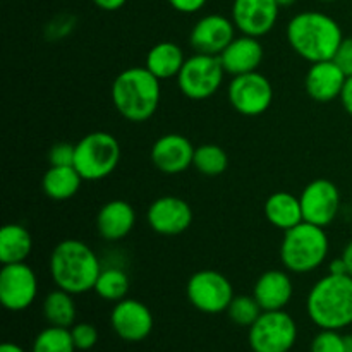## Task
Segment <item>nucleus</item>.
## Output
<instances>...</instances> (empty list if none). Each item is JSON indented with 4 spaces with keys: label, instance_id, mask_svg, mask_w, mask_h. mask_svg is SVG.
<instances>
[{
    "label": "nucleus",
    "instance_id": "nucleus-1",
    "mask_svg": "<svg viewBox=\"0 0 352 352\" xmlns=\"http://www.w3.org/2000/svg\"><path fill=\"white\" fill-rule=\"evenodd\" d=\"M344 40L340 24L332 16L318 10H305L289 21L287 41L305 60H332Z\"/></svg>",
    "mask_w": 352,
    "mask_h": 352
},
{
    "label": "nucleus",
    "instance_id": "nucleus-2",
    "mask_svg": "<svg viewBox=\"0 0 352 352\" xmlns=\"http://www.w3.org/2000/svg\"><path fill=\"white\" fill-rule=\"evenodd\" d=\"M102 268L95 251L79 239H64L55 244L48 261L54 284L72 296L93 291Z\"/></svg>",
    "mask_w": 352,
    "mask_h": 352
},
{
    "label": "nucleus",
    "instance_id": "nucleus-3",
    "mask_svg": "<svg viewBox=\"0 0 352 352\" xmlns=\"http://www.w3.org/2000/svg\"><path fill=\"white\" fill-rule=\"evenodd\" d=\"M112 103L117 112L129 122L151 119L160 105V79L146 67L124 69L112 82Z\"/></svg>",
    "mask_w": 352,
    "mask_h": 352
},
{
    "label": "nucleus",
    "instance_id": "nucleus-4",
    "mask_svg": "<svg viewBox=\"0 0 352 352\" xmlns=\"http://www.w3.org/2000/svg\"><path fill=\"white\" fill-rule=\"evenodd\" d=\"M309 320L320 330H342L352 325V275L327 274L306 298Z\"/></svg>",
    "mask_w": 352,
    "mask_h": 352
},
{
    "label": "nucleus",
    "instance_id": "nucleus-5",
    "mask_svg": "<svg viewBox=\"0 0 352 352\" xmlns=\"http://www.w3.org/2000/svg\"><path fill=\"white\" fill-rule=\"evenodd\" d=\"M330 251V241L325 227L302 220L285 230L280 244V261L291 274H309L325 263Z\"/></svg>",
    "mask_w": 352,
    "mask_h": 352
},
{
    "label": "nucleus",
    "instance_id": "nucleus-6",
    "mask_svg": "<svg viewBox=\"0 0 352 352\" xmlns=\"http://www.w3.org/2000/svg\"><path fill=\"white\" fill-rule=\"evenodd\" d=\"M120 162V144L113 134L95 131L76 143L74 167L82 181H102L113 174Z\"/></svg>",
    "mask_w": 352,
    "mask_h": 352
},
{
    "label": "nucleus",
    "instance_id": "nucleus-7",
    "mask_svg": "<svg viewBox=\"0 0 352 352\" xmlns=\"http://www.w3.org/2000/svg\"><path fill=\"white\" fill-rule=\"evenodd\" d=\"M226 76L219 55L195 54L186 58L177 76V85L182 95L189 100H206L220 89Z\"/></svg>",
    "mask_w": 352,
    "mask_h": 352
},
{
    "label": "nucleus",
    "instance_id": "nucleus-8",
    "mask_svg": "<svg viewBox=\"0 0 352 352\" xmlns=\"http://www.w3.org/2000/svg\"><path fill=\"white\" fill-rule=\"evenodd\" d=\"M253 352H289L298 340V325L284 309L263 311L248 333Z\"/></svg>",
    "mask_w": 352,
    "mask_h": 352
},
{
    "label": "nucleus",
    "instance_id": "nucleus-9",
    "mask_svg": "<svg viewBox=\"0 0 352 352\" xmlns=\"http://www.w3.org/2000/svg\"><path fill=\"white\" fill-rule=\"evenodd\" d=\"M186 296L198 311L219 315L227 311L236 294L232 284L223 274L217 270H199L189 277Z\"/></svg>",
    "mask_w": 352,
    "mask_h": 352
},
{
    "label": "nucleus",
    "instance_id": "nucleus-10",
    "mask_svg": "<svg viewBox=\"0 0 352 352\" xmlns=\"http://www.w3.org/2000/svg\"><path fill=\"white\" fill-rule=\"evenodd\" d=\"M230 107L241 116L256 117L267 112L274 102V86L258 71L234 76L227 88Z\"/></svg>",
    "mask_w": 352,
    "mask_h": 352
},
{
    "label": "nucleus",
    "instance_id": "nucleus-11",
    "mask_svg": "<svg viewBox=\"0 0 352 352\" xmlns=\"http://www.w3.org/2000/svg\"><path fill=\"white\" fill-rule=\"evenodd\" d=\"M38 296V278L33 268L23 263L3 265L0 270V302L12 313L24 311Z\"/></svg>",
    "mask_w": 352,
    "mask_h": 352
},
{
    "label": "nucleus",
    "instance_id": "nucleus-12",
    "mask_svg": "<svg viewBox=\"0 0 352 352\" xmlns=\"http://www.w3.org/2000/svg\"><path fill=\"white\" fill-rule=\"evenodd\" d=\"M299 199L305 222L320 227L330 226L340 210L339 188L329 179H315L309 182Z\"/></svg>",
    "mask_w": 352,
    "mask_h": 352
},
{
    "label": "nucleus",
    "instance_id": "nucleus-13",
    "mask_svg": "<svg viewBox=\"0 0 352 352\" xmlns=\"http://www.w3.org/2000/svg\"><path fill=\"white\" fill-rule=\"evenodd\" d=\"M146 220L160 236H181L191 227L192 208L179 196H160L148 206Z\"/></svg>",
    "mask_w": 352,
    "mask_h": 352
},
{
    "label": "nucleus",
    "instance_id": "nucleus-14",
    "mask_svg": "<svg viewBox=\"0 0 352 352\" xmlns=\"http://www.w3.org/2000/svg\"><path fill=\"white\" fill-rule=\"evenodd\" d=\"M110 325L119 339L126 342H141L153 330V315L144 302L124 298L113 306Z\"/></svg>",
    "mask_w": 352,
    "mask_h": 352
},
{
    "label": "nucleus",
    "instance_id": "nucleus-15",
    "mask_svg": "<svg viewBox=\"0 0 352 352\" xmlns=\"http://www.w3.org/2000/svg\"><path fill=\"white\" fill-rule=\"evenodd\" d=\"M280 6L277 0H234L232 21L248 36L261 38L270 33L278 21Z\"/></svg>",
    "mask_w": 352,
    "mask_h": 352
},
{
    "label": "nucleus",
    "instance_id": "nucleus-16",
    "mask_svg": "<svg viewBox=\"0 0 352 352\" xmlns=\"http://www.w3.org/2000/svg\"><path fill=\"white\" fill-rule=\"evenodd\" d=\"M236 24L232 17L222 14H208L196 21L189 34V43L196 54L220 55L236 38Z\"/></svg>",
    "mask_w": 352,
    "mask_h": 352
},
{
    "label": "nucleus",
    "instance_id": "nucleus-17",
    "mask_svg": "<svg viewBox=\"0 0 352 352\" xmlns=\"http://www.w3.org/2000/svg\"><path fill=\"white\" fill-rule=\"evenodd\" d=\"M196 148L186 136L168 133L158 138L150 151L151 162L160 172L167 175H177L192 165Z\"/></svg>",
    "mask_w": 352,
    "mask_h": 352
},
{
    "label": "nucleus",
    "instance_id": "nucleus-18",
    "mask_svg": "<svg viewBox=\"0 0 352 352\" xmlns=\"http://www.w3.org/2000/svg\"><path fill=\"white\" fill-rule=\"evenodd\" d=\"M347 81V76L342 69L332 60H322L311 64L305 78V88L309 98L315 102H333L340 98L344 85Z\"/></svg>",
    "mask_w": 352,
    "mask_h": 352
},
{
    "label": "nucleus",
    "instance_id": "nucleus-19",
    "mask_svg": "<svg viewBox=\"0 0 352 352\" xmlns=\"http://www.w3.org/2000/svg\"><path fill=\"white\" fill-rule=\"evenodd\" d=\"M263 55L265 50L261 41L254 36L243 34V36L234 38L219 57L226 69V74H230L234 78V76L258 71L263 62Z\"/></svg>",
    "mask_w": 352,
    "mask_h": 352
},
{
    "label": "nucleus",
    "instance_id": "nucleus-20",
    "mask_svg": "<svg viewBox=\"0 0 352 352\" xmlns=\"http://www.w3.org/2000/svg\"><path fill=\"white\" fill-rule=\"evenodd\" d=\"M95 223L102 239L116 243L129 236L131 230L134 229L136 212L131 203L124 199H112L98 210Z\"/></svg>",
    "mask_w": 352,
    "mask_h": 352
},
{
    "label": "nucleus",
    "instance_id": "nucleus-21",
    "mask_svg": "<svg viewBox=\"0 0 352 352\" xmlns=\"http://www.w3.org/2000/svg\"><path fill=\"white\" fill-rule=\"evenodd\" d=\"M294 294L292 278L284 270H267L258 277L253 296L263 311L284 309Z\"/></svg>",
    "mask_w": 352,
    "mask_h": 352
},
{
    "label": "nucleus",
    "instance_id": "nucleus-22",
    "mask_svg": "<svg viewBox=\"0 0 352 352\" xmlns=\"http://www.w3.org/2000/svg\"><path fill=\"white\" fill-rule=\"evenodd\" d=\"M186 57L182 48L174 41H160L148 50L144 67L153 72L160 81L177 78Z\"/></svg>",
    "mask_w": 352,
    "mask_h": 352
},
{
    "label": "nucleus",
    "instance_id": "nucleus-23",
    "mask_svg": "<svg viewBox=\"0 0 352 352\" xmlns=\"http://www.w3.org/2000/svg\"><path fill=\"white\" fill-rule=\"evenodd\" d=\"M265 217L274 227L289 230L305 220L301 208V199L285 191H277L268 196L265 201Z\"/></svg>",
    "mask_w": 352,
    "mask_h": 352
},
{
    "label": "nucleus",
    "instance_id": "nucleus-24",
    "mask_svg": "<svg viewBox=\"0 0 352 352\" xmlns=\"http://www.w3.org/2000/svg\"><path fill=\"white\" fill-rule=\"evenodd\" d=\"M82 184V177L74 165L67 167H54L50 165L41 179V189L45 195L54 201H65L71 199L79 191Z\"/></svg>",
    "mask_w": 352,
    "mask_h": 352
},
{
    "label": "nucleus",
    "instance_id": "nucleus-25",
    "mask_svg": "<svg viewBox=\"0 0 352 352\" xmlns=\"http://www.w3.org/2000/svg\"><path fill=\"white\" fill-rule=\"evenodd\" d=\"M33 251V237L26 227L7 223L0 230V261L2 265L23 263Z\"/></svg>",
    "mask_w": 352,
    "mask_h": 352
},
{
    "label": "nucleus",
    "instance_id": "nucleus-26",
    "mask_svg": "<svg viewBox=\"0 0 352 352\" xmlns=\"http://www.w3.org/2000/svg\"><path fill=\"white\" fill-rule=\"evenodd\" d=\"M76 315H78V309H76V302L71 292H65L57 287L50 294H47L43 301V316L48 325L71 329L76 323Z\"/></svg>",
    "mask_w": 352,
    "mask_h": 352
},
{
    "label": "nucleus",
    "instance_id": "nucleus-27",
    "mask_svg": "<svg viewBox=\"0 0 352 352\" xmlns=\"http://www.w3.org/2000/svg\"><path fill=\"white\" fill-rule=\"evenodd\" d=\"M93 291L98 298L109 302H119L127 298L129 292V277L119 267H103Z\"/></svg>",
    "mask_w": 352,
    "mask_h": 352
},
{
    "label": "nucleus",
    "instance_id": "nucleus-28",
    "mask_svg": "<svg viewBox=\"0 0 352 352\" xmlns=\"http://www.w3.org/2000/svg\"><path fill=\"white\" fill-rule=\"evenodd\" d=\"M192 167L206 177H217L222 175L229 167V157L226 150L219 144H201L196 148L195 158H192Z\"/></svg>",
    "mask_w": 352,
    "mask_h": 352
},
{
    "label": "nucleus",
    "instance_id": "nucleus-29",
    "mask_svg": "<svg viewBox=\"0 0 352 352\" xmlns=\"http://www.w3.org/2000/svg\"><path fill=\"white\" fill-rule=\"evenodd\" d=\"M71 329L62 327H47L33 340L31 352H76Z\"/></svg>",
    "mask_w": 352,
    "mask_h": 352
},
{
    "label": "nucleus",
    "instance_id": "nucleus-30",
    "mask_svg": "<svg viewBox=\"0 0 352 352\" xmlns=\"http://www.w3.org/2000/svg\"><path fill=\"white\" fill-rule=\"evenodd\" d=\"M227 315H229L230 322H234L239 327H248L250 329L260 315L263 313L261 306L258 305V301L254 299V296H234V299L230 301L229 308H227Z\"/></svg>",
    "mask_w": 352,
    "mask_h": 352
},
{
    "label": "nucleus",
    "instance_id": "nucleus-31",
    "mask_svg": "<svg viewBox=\"0 0 352 352\" xmlns=\"http://www.w3.org/2000/svg\"><path fill=\"white\" fill-rule=\"evenodd\" d=\"M339 332L340 330H320L311 340L309 352H349L347 337Z\"/></svg>",
    "mask_w": 352,
    "mask_h": 352
},
{
    "label": "nucleus",
    "instance_id": "nucleus-32",
    "mask_svg": "<svg viewBox=\"0 0 352 352\" xmlns=\"http://www.w3.org/2000/svg\"><path fill=\"white\" fill-rule=\"evenodd\" d=\"M71 336L74 340V346L78 351L88 352L98 342V330L91 323H74L71 327Z\"/></svg>",
    "mask_w": 352,
    "mask_h": 352
},
{
    "label": "nucleus",
    "instance_id": "nucleus-33",
    "mask_svg": "<svg viewBox=\"0 0 352 352\" xmlns=\"http://www.w3.org/2000/svg\"><path fill=\"white\" fill-rule=\"evenodd\" d=\"M76 157V144L71 143H55L48 151V162L54 167H67V165H74Z\"/></svg>",
    "mask_w": 352,
    "mask_h": 352
},
{
    "label": "nucleus",
    "instance_id": "nucleus-34",
    "mask_svg": "<svg viewBox=\"0 0 352 352\" xmlns=\"http://www.w3.org/2000/svg\"><path fill=\"white\" fill-rule=\"evenodd\" d=\"M333 62L342 69L347 78H352V36L344 38Z\"/></svg>",
    "mask_w": 352,
    "mask_h": 352
},
{
    "label": "nucleus",
    "instance_id": "nucleus-35",
    "mask_svg": "<svg viewBox=\"0 0 352 352\" xmlns=\"http://www.w3.org/2000/svg\"><path fill=\"white\" fill-rule=\"evenodd\" d=\"M74 28V17L72 16H58L48 24L47 34L50 40H60L65 34L71 33V30Z\"/></svg>",
    "mask_w": 352,
    "mask_h": 352
},
{
    "label": "nucleus",
    "instance_id": "nucleus-36",
    "mask_svg": "<svg viewBox=\"0 0 352 352\" xmlns=\"http://www.w3.org/2000/svg\"><path fill=\"white\" fill-rule=\"evenodd\" d=\"M172 9L181 14H195L206 6L208 0H167Z\"/></svg>",
    "mask_w": 352,
    "mask_h": 352
},
{
    "label": "nucleus",
    "instance_id": "nucleus-37",
    "mask_svg": "<svg viewBox=\"0 0 352 352\" xmlns=\"http://www.w3.org/2000/svg\"><path fill=\"white\" fill-rule=\"evenodd\" d=\"M340 102H342L344 110L352 117V78H347L344 85L342 93H340Z\"/></svg>",
    "mask_w": 352,
    "mask_h": 352
},
{
    "label": "nucleus",
    "instance_id": "nucleus-38",
    "mask_svg": "<svg viewBox=\"0 0 352 352\" xmlns=\"http://www.w3.org/2000/svg\"><path fill=\"white\" fill-rule=\"evenodd\" d=\"M96 7H100L102 10H119L120 7L126 6L127 0H91Z\"/></svg>",
    "mask_w": 352,
    "mask_h": 352
},
{
    "label": "nucleus",
    "instance_id": "nucleus-39",
    "mask_svg": "<svg viewBox=\"0 0 352 352\" xmlns=\"http://www.w3.org/2000/svg\"><path fill=\"white\" fill-rule=\"evenodd\" d=\"M329 274H332V275H347L349 274V272H347V265H346V261H344L342 256L333 258V260L330 261Z\"/></svg>",
    "mask_w": 352,
    "mask_h": 352
},
{
    "label": "nucleus",
    "instance_id": "nucleus-40",
    "mask_svg": "<svg viewBox=\"0 0 352 352\" xmlns=\"http://www.w3.org/2000/svg\"><path fill=\"white\" fill-rule=\"evenodd\" d=\"M340 256L344 258V261H346L347 265V272H349V275H352V241L346 244V248H344L342 254Z\"/></svg>",
    "mask_w": 352,
    "mask_h": 352
},
{
    "label": "nucleus",
    "instance_id": "nucleus-41",
    "mask_svg": "<svg viewBox=\"0 0 352 352\" xmlns=\"http://www.w3.org/2000/svg\"><path fill=\"white\" fill-rule=\"evenodd\" d=\"M0 352H26V351L14 342H3L2 346H0Z\"/></svg>",
    "mask_w": 352,
    "mask_h": 352
},
{
    "label": "nucleus",
    "instance_id": "nucleus-42",
    "mask_svg": "<svg viewBox=\"0 0 352 352\" xmlns=\"http://www.w3.org/2000/svg\"><path fill=\"white\" fill-rule=\"evenodd\" d=\"M296 2H298V0H277V3L280 6V9L282 7H292Z\"/></svg>",
    "mask_w": 352,
    "mask_h": 352
},
{
    "label": "nucleus",
    "instance_id": "nucleus-43",
    "mask_svg": "<svg viewBox=\"0 0 352 352\" xmlns=\"http://www.w3.org/2000/svg\"><path fill=\"white\" fill-rule=\"evenodd\" d=\"M347 342H349V352H352V336L347 337Z\"/></svg>",
    "mask_w": 352,
    "mask_h": 352
},
{
    "label": "nucleus",
    "instance_id": "nucleus-44",
    "mask_svg": "<svg viewBox=\"0 0 352 352\" xmlns=\"http://www.w3.org/2000/svg\"><path fill=\"white\" fill-rule=\"evenodd\" d=\"M322 2H337V0H322Z\"/></svg>",
    "mask_w": 352,
    "mask_h": 352
}]
</instances>
